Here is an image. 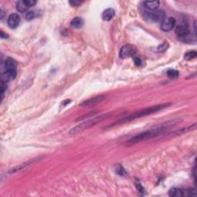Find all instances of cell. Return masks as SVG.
Wrapping results in <instances>:
<instances>
[{"mask_svg":"<svg viewBox=\"0 0 197 197\" xmlns=\"http://www.w3.org/2000/svg\"><path fill=\"white\" fill-rule=\"evenodd\" d=\"M115 16V10L111 8L105 9L103 12H102V20L105 21H110L113 17Z\"/></svg>","mask_w":197,"mask_h":197,"instance_id":"cell-12","label":"cell"},{"mask_svg":"<svg viewBox=\"0 0 197 197\" xmlns=\"http://www.w3.org/2000/svg\"><path fill=\"white\" fill-rule=\"evenodd\" d=\"M176 33L178 37L181 39H185L190 34V28H189L188 24L186 22H182L176 29Z\"/></svg>","mask_w":197,"mask_h":197,"instance_id":"cell-7","label":"cell"},{"mask_svg":"<svg viewBox=\"0 0 197 197\" xmlns=\"http://www.w3.org/2000/svg\"><path fill=\"white\" fill-rule=\"evenodd\" d=\"M176 20L172 17H167L160 24V29L163 32H169L175 27Z\"/></svg>","mask_w":197,"mask_h":197,"instance_id":"cell-8","label":"cell"},{"mask_svg":"<svg viewBox=\"0 0 197 197\" xmlns=\"http://www.w3.org/2000/svg\"><path fill=\"white\" fill-rule=\"evenodd\" d=\"M197 56L196 52L195 51H191V52H188L184 55V58H185L186 60H190V59H193L194 58H196Z\"/></svg>","mask_w":197,"mask_h":197,"instance_id":"cell-19","label":"cell"},{"mask_svg":"<svg viewBox=\"0 0 197 197\" xmlns=\"http://www.w3.org/2000/svg\"><path fill=\"white\" fill-rule=\"evenodd\" d=\"M167 76L171 79H177V78L179 77V73L177 70L169 69L167 71Z\"/></svg>","mask_w":197,"mask_h":197,"instance_id":"cell-17","label":"cell"},{"mask_svg":"<svg viewBox=\"0 0 197 197\" xmlns=\"http://www.w3.org/2000/svg\"><path fill=\"white\" fill-rule=\"evenodd\" d=\"M96 112H91V113H87V114L84 115V116H82L81 117L78 118L77 119H76V121H79V120H83V119H86V118L92 117V116H93L94 115L96 114Z\"/></svg>","mask_w":197,"mask_h":197,"instance_id":"cell-21","label":"cell"},{"mask_svg":"<svg viewBox=\"0 0 197 197\" xmlns=\"http://www.w3.org/2000/svg\"><path fill=\"white\" fill-rule=\"evenodd\" d=\"M147 16H148L149 19L155 22H162L166 18V14H165L164 11L157 10V9L151 11L150 12L147 13Z\"/></svg>","mask_w":197,"mask_h":197,"instance_id":"cell-6","label":"cell"},{"mask_svg":"<svg viewBox=\"0 0 197 197\" xmlns=\"http://www.w3.org/2000/svg\"><path fill=\"white\" fill-rule=\"evenodd\" d=\"M3 70L1 74V82L7 83L14 79L16 76L17 63L12 58H7L2 65Z\"/></svg>","mask_w":197,"mask_h":197,"instance_id":"cell-3","label":"cell"},{"mask_svg":"<svg viewBox=\"0 0 197 197\" xmlns=\"http://www.w3.org/2000/svg\"><path fill=\"white\" fill-rule=\"evenodd\" d=\"M116 173L119 174V175L122 176V177H125L126 176V172L124 169V168L122 166H116Z\"/></svg>","mask_w":197,"mask_h":197,"instance_id":"cell-20","label":"cell"},{"mask_svg":"<svg viewBox=\"0 0 197 197\" xmlns=\"http://www.w3.org/2000/svg\"><path fill=\"white\" fill-rule=\"evenodd\" d=\"M169 195L172 197L183 196V190L177 188H172L171 190H169Z\"/></svg>","mask_w":197,"mask_h":197,"instance_id":"cell-16","label":"cell"},{"mask_svg":"<svg viewBox=\"0 0 197 197\" xmlns=\"http://www.w3.org/2000/svg\"><path fill=\"white\" fill-rule=\"evenodd\" d=\"M104 100H105V96H96L93 97V98L87 99V100H85L84 102L80 104V105L81 106H89V105H92L100 103L101 102H102Z\"/></svg>","mask_w":197,"mask_h":197,"instance_id":"cell-10","label":"cell"},{"mask_svg":"<svg viewBox=\"0 0 197 197\" xmlns=\"http://www.w3.org/2000/svg\"><path fill=\"white\" fill-rule=\"evenodd\" d=\"M168 48H169V43L167 42H164L161 45H159L156 49H157V52H166Z\"/></svg>","mask_w":197,"mask_h":197,"instance_id":"cell-18","label":"cell"},{"mask_svg":"<svg viewBox=\"0 0 197 197\" xmlns=\"http://www.w3.org/2000/svg\"><path fill=\"white\" fill-rule=\"evenodd\" d=\"M1 37L2 39H7L8 38V35L5 34L2 31H1Z\"/></svg>","mask_w":197,"mask_h":197,"instance_id":"cell-27","label":"cell"},{"mask_svg":"<svg viewBox=\"0 0 197 197\" xmlns=\"http://www.w3.org/2000/svg\"><path fill=\"white\" fill-rule=\"evenodd\" d=\"M29 9V7L28 6V5L26 4L25 0L23 1H20L17 2L16 4V9L19 11L20 12H25L28 9Z\"/></svg>","mask_w":197,"mask_h":197,"instance_id":"cell-15","label":"cell"},{"mask_svg":"<svg viewBox=\"0 0 197 197\" xmlns=\"http://www.w3.org/2000/svg\"><path fill=\"white\" fill-rule=\"evenodd\" d=\"M137 52V48L132 45H126L123 46L119 51V56L121 59H128L132 57Z\"/></svg>","mask_w":197,"mask_h":197,"instance_id":"cell-5","label":"cell"},{"mask_svg":"<svg viewBox=\"0 0 197 197\" xmlns=\"http://www.w3.org/2000/svg\"><path fill=\"white\" fill-rule=\"evenodd\" d=\"M25 1L29 8L36 4V1H34V0H25Z\"/></svg>","mask_w":197,"mask_h":197,"instance_id":"cell-23","label":"cell"},{"mask_svg":"<svg viewBox=\"0 0 197 197\" xmlns=\"http://www.w3.org/2000/svg\"><path fill=\"white\" fill-rule=\"evenodd\" d=\"M20 23V16L16 13L11 14L7 20L8 26L10 29H16Z\"/></svg>","mask_w":197,"mask_h":197,"instance_id":"cell-9","label":"cell"},{"mask_svg":"<svg viewBox=\"0 0 197 197\" xmlns=\"http://www.w3.org/2000/svg\"><path fill=\"white\" fill-rule=\"evenodd\" d=\"M144 6L150 11L156 10L159 6L160 2L159 1H146L143 2Z\"/></svg>","mask_w":197,"mask_h":197,"instance_id":"cell-11","label":"cell"},{"mask_svg":"<svg viewBox=\"0 0 197 197\" xmlns=\"http://www.w3.org/2000/svg\"><path fill=\"white\" fill-rule=\"evenodd\" d=\"M70 102H71V100H68V99H67V100H65V101H64L63 102H62V105H63V106H65V105H68L69 103H70Z\"/></svg>","mask_w":197,"mask_h":197,"instance_id":"cell-28","label":"cell"},{"mask_svg":"<svg viewBox=\"0 0 197 197\" xmlns=\"http://www.w3.org/2000/svg\"><path fill=\"white\" fill-rule=\"evenodd\" d=\"M84 24V21L82 18L80 17H75L72 20L71 22H70V25H71L73 28H76V29H79L81 28L82 26Z\"/></svg>","mask_w":197,"mask_h":197,"instance_id":"cell-14","label":"cell"},{"mask_svg":"<svg viewBox=\"0 0 197 197\" xmlns=\"http://www.w3.org/2000/svg\"><path fill=\"white\" fill-rule=\"evenodd\" d=\"M81 3H82V2L77 1V0H74V1H70L69 2V4L72 5L73 6H79Z\"/></svg>","mask_w":197,"mask_h":197,"instance_id":"cell-24","label":"cell"},{"mask_svg":"<svg viewBox=\"0 0 197 197\" xmlns=\"http://www.w3.org/2000/svg\"><path fill=\"white\" fill-rule=\"evenodd\" d=\"M181 121H182L181 119L172 120V121L164 123V124L158 126V127H155L154 129H149V130L145 131V132H142V133L138 134V135L132 137L130 140L128 141L127 146L133 145V144L138 143V142H141V141L147 140V139H150L155 138V137H159V136L163 134V132H164L165 131L167 130L168 128L171 127V126H175V125H177V123H179V122Z\"/></svg>","mask_w":197,"mask_h":197,"instance_id":"cell-1","label":"cell"},{"mask_svg":"<svg viewBox=\"0 0 197 197\" xmlns=\"http://www.w3.org/2000/svg\"><path fill=\"white\" fill-rule=\"evenodd\" d=\"M136 186H137V189H138V190H139V192H140V193H143L144 189H143V187H142V186L141 185L140 183H139V181H137V184H136Z\"/></svg>","mask_w":197,"mask_h":197,"instance_id":"cell-25","label":"cell"},{"mask_svg":"<svg viewBox=\"0 0 197 197\" xmlns=\"http://www.w3.org/2000/svg\"><path fill=\"white\" fill-rule=\"evenodd\" d=\"M196 123H194L193 125L188 126V127L182 128V129H179V130L176 131V132H174L172 134V135H176V136H180V135H182V134L186 133V132H190V131L194 130V129H196Z\"/></svg>","mask_w":197,"mask_h":197,"instance_id":"cell-13","label":"cell"},{"mask_svg":"<svg viewBox=\"0 0 197 197\" xmlns=\"http://www.w3.org/2000/svg\"><path fill=\"white\" fill-rule=\"evenodd\" d=\"M108 116V114H105L99 116H96V117L90 119L89 120H86V122H83V123H80L79 125H78V126L73 128V129L69 131V134H71V135H76V134L79 133V132L84 131L85 129H89V128H90L91 126H95V125H96L99 122L105 119Z\"/></svg>","mask_w":197,"mask_h":197,"instance_id":"cell-4","label":"cell"},{"mask_svg":"<svg viewBox=\"0 0 197 197\" xmlns=\"http://www.w3.org/2000/svg\"><path fill=\"white\" fill-rule=\"evenodd\" d=\"M170 103H164V104H159V105H153V106H150L149 108H146L143 109L142 110H139L138 112H136V113H132V114L129 115V116H126V117L121 119L118 120V121L115 122L113 124L110 125L108 126V128H111L113 127V126H119V125L121 124H124L126 123H129V122L132 121V120L136 119L143 117V116H149V115L153 114V113H156L157 112L161 111V110H164V109L167 108L170 105Z\"/></svg>","mask_w":197,"mask_h":197,"instance_id":"cell-2","label":"cell"},{"mask_svg":"<svg viewBox=\"0 0 197 197\" xmlns=\"http://www.w3.org/2000/svg\"><path fill=\"white\" fill-rule=\"evenodd\" d=\"M135 64L137 65H141V64H142V61H141V59H139V58H136L135 59Z\"/></svg>","mask_w":197,"mask_h":197,"instance_id":"cell-26","label":"cell"},{"mask_svg":"<svg viewBox=\"0 0 197 197\" xmlns=\"http://www.w3.org/2000/svg\"><path fill=\"white\" fill-rule=\"evenodd\" d=\"M34 17H35V13L33 11H29V12H26V14H25V19H26V20L28 21L33 20Z\"/></svg>","mask_w":197,"mask_h":197,"instance_id":"cell-22","label":"cell"}]
</instances>
